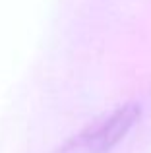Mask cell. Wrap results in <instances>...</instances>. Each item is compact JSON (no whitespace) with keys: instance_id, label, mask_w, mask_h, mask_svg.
<instances>
[{"instance_id":"obj_1","label":"cell","mask_w":151,"mask_h":153,"mask_svg":"<svg viewBox=\"0 0 151 153\" xmlns=\"http://www.w3.org/2000/svg\"><path fill=\"white\" fill-rule=\"evenodd\" d=\"M140 118L141 107L138 103L120 105L72 136L54 153H110L140 122Z\"/></svg>"}]
</instances>
